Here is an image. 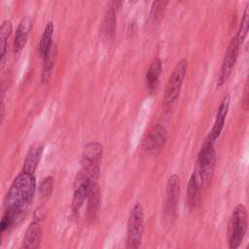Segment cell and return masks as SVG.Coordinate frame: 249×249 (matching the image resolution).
Masks as SVG:
<instances>
[{
	"mask_svg": "<svg viewBox=\"0 0 249 249\" xmlns=\"http://www.w3.org/2000/svg\"><path fill=\"white\" fill-rule=\"evenodd\" d=\"M36 191L34 174L21 171L13 181L6 196V212L17 224L28 208Z\"/></svg>",
	"mask_w": 249,
	"mask_h": 249,
	"instance_id": "obj_1",
	"label": "cell"
},
{
	"mask_svg": "<svg viewBox=\"0 0 249 249\" xmlns=\"http://www.w3.org/2000/svg\"><path fill=\"white\" fill-rule=\"evenodd\" d=\"M213 144V142L205 139L197 155V160L193 172V175L202 187L209 184L214 173L216 151Z\"/></svg>",
	"mask_w": 249,
	"mask_h": 249,
	"instance_id": "obj_2",
	"label": "cell"
},
{
	"mask_svg": "<svg viewBox=\"0 0 249 249\" xmlns=\"http://www.w3.org/2000/svg\"><path fill=\"white\" fill-rule=\"evenodd\" d=\"M247 209L243 204H238L233 209L228 228V241L231 249L238 248L247 232Z\"/></svg>",
	"mask_w": 249,
	"mask_h": 249,
	"instance_id": "obj_3",
	"label": "cell"
},
{
	"mask_svg": "<svg viewBox=\"0 0 249 249\" xmlns=\"http://www.w3.org/2000/svg\"><path fill=\"white\" fill-rule=\"evenodd\" d=\"M187 67H188V63L185 58L180 59L176 63L166 83L164 94L162 97V108H164V110H169L170 108H172V106L176 102L180 94L183 82L185 80Z\"/></svg>",
	"mask_w": 249,
	"mask_h": 249,
	"instance_id": "obj_4",
	"label": "cell"
},
{
	"mask_svg": "<svg viewBox=\"0 0 249 249\" xmlns=\"http://www.w3.org/2000/svg\"><path fill=\"white\" fill-rule=\"evenodd\" d=\"M144 231V209L141 203L137 202L131 209L126 229V248H139Z\"/></svg>",
	"mask_w": 249,
	"mask_h": 249,
	"instance_id": "obj_5",
	"label": "cell"
},
{
	"mask_svg": "<svg viewBox=\"0 0 249 249\" xmlns=\"http://www.w3.org/2000/svg\"><path fill=\"white\" fill-rule=\"evenodd\" d=\"M180 196V178L177 174H171L166 183V196L161 211L162 222L170 225L176 219L177 205Z\"/></svg>",
	"mask_w": 249,
	"mask_h": 249,
	"instance_id": "obj_6",
	"label": "cell"
},
{
	"mask_svg": "<svg viewBox=\"0 0 249 249\" xmlns=\"http://www.w3.org/2000/svg\"><path fill=\"white\" fill-rule=\"evenodd\" d=\"M168 139V133L161 124H155L142 143V149L150 155L160 154L165 147Z\"/></svg>",
	"mask_w": 249,
	"mask_h": 249,
	"instance_id": "obj_7",
	"label": "cell"
},
{
	"mask_svg": "<svg viewBox=\"0 0 249 249\" xmlns=\"http://www.w3.org/2000/svg\"><path fill=\"white\" fill-rule=\"evenodd\" d=\"M92 182H95L91 179L86 172L80 170L74 180V194L72 198V214L77 215L83 206L85 200L87 199L88 193L89 191L90 185Z\"/></svg>",
	"mask_w": 249,
	"mask_h": 249,
	"instance_id": "obj_8",
	"label": "cell"
},
{
	"mask_svg": "<svg viewBox=\"0 0 249 249\" xmlns=\"http://www.w3.org/2000/svg\"><path fill=\"white\" fill-rule=\"evenodd\" d=\"M239 47H240V44L237 42L235 37H233L228 46V49L225 53V55L221 64L220 73L217 81L218 88H221L222 86H224L229 80V78L231 77L238 56Z\"/></svg>",
	"mask_w": 249,
	"mask_h": 249,
	"instance_id": "obj_9",
	"label": "cell"
},
{
	"mask_svg": "<svg viewBox=\"0 0 249 249\" xmlns=\"http://www.w3.org/2000/svg\"><path fill=\"white\" fill-rule=\"evenodd\" d=\"M230 103H231L230 95L225 96L223 98V100L221 101V103H220V105L218 107L217 113H216V118H215V122H214V124H213V127H212L208 137L206 138V140L214 143L219 138V136H220V134H221V132H222V130L224 128L227 115L229 113Z\"/></svg>",
	"mask_w": 249,
	"mask_h": 249,
	"instance_id": "obj_10",
	"label": "cell"
},
{
	"mask_svg": "<svg viewBox=\"0 0 249 249\" xmlns=\"http://www.w3.org/2000/svg\"><path fill=\"white\" fill-rule=\"evenodd\" d=\"M103 154V147L98 142H89L82 152V165L99 167Z\"/></svg>",
	"mask_w": 249,
	"mask_h": 249,
	"instance_id": "obj_11",
	"label": "cell"
},
{
	"mask_svg": "<svg viewBox=\"0 0 249 249\" xmlns=\"http://www.w3.org/2000/svg\"><path fill=\"white\" fill-rule=\"evenodd\" d=\"M87 219L89 222H94L99 212V206L101 201V191L97 181L92 182L89 191L87 196Z\"/></svg>",
	"mask_w": 249,
	"mask_h": 249,
	"instance_id": "obj_12",
	"label": "cell"
},
{
	"mask_svg": "<svg viewBox=\"0 0 249 249\" xmlns=\"http://www.w3.org/2000/svg\"><path fill=\"white\" fill-rule=\"evenodd\" d=\"M31 29H32V20L29 17H25L20 20L16 30L15 39H14V52L16 53H19L24 49Z\"/></svg>",
	"mask_w": 249,
	"mask_h": 249,
	"instance_id": "obj_13",
	"label": "cell"
},
{
	"mask_svg": "<svg viewBox=\"0 0 249 249\" xmlns=\"http://www.w3.org/2000/svg\"><path fill=\"white\" fill-rule=\"evenodd\" d=\"M42 238V226L41 222L33 220L26 229L25 234L21 242V248L35 249L40 246Z\"/></svg>",
	"mask_w": 249,
	"mask_h": 249,
	"instance_id": "obj_14",
	"label": "cell"
},
{
	"mask_svg": "<svg viewBox=\"0 0 249 249\" xmlns=\"http://www.w3.org/2000/svg\"><path fill=\"white\" fill-rule=\"evenodd\" d=\"M202 188L203 187L192 174L186 192V204L190 211H194L199 206Z\"/></svg>",
	"mask_w": 249,
	"mask_h": 249,
	"instance_id": "obj_15",
	"label": "cell"
},
{
	"mask_svg": "<svg viewBox=\"0 0 249 249\" xmlns=\"http://www.w3.org/2000/svg\"><path fill=\"white\" fill-rule=\"evenodd\" d=\"M116 22H117L116 9L114 7H111L106 12L101 23V28H100L101 37L104 42L109 43L115 38Z\"/></svg>",
	"mask_w": 249,
	"mask_h": 249,
	"instance_id": "obj_16",
	"label": "cell"
},
{
	"mask_svg": "<svg viewBox=\"0 0 249 249\" xmlns=\"http://www.w3.org/2000/svg\"><path fill=\"white\" fill-rule=\"evenodd\" d=\"M43 150H44V147L41 144H36V145L31 146L26 154L21 171L30 173V174H34V171L36 170V168L40 162V160H41V157L43 154Z\"/></svg>",
	"mask_w": 249,
	"mask_h": 249,
	"instance_id": "obj_17",
	"label": "cell"
},
{
	"mask_svg": "<svg viewBox=\"0 0 249 249\" xmlns=\"http://www.w3.org/2000/svg\"><path fill=\"white\" fill-rule=\"evenodd\" d=\"M161 70H162L161 61L160 58L156 57L150 64L145 76V84L150 90H153L157 87L160 76L161 74Z\"/></svg>",
	"mask_w": 249,
	"mask_h": 249,
	"instance_id": "obj_18",
	"label": "cell"
},
{
	"mask_svg": "<svg viewBox=\"0 0 249 249\" xmlns=\"http://www.w3.org/2000/svg\"><path fill=\"white\" fill-rule=\"evenodd\" d=\"M53 23L48 22L45 26L44 32L41 36V40L39 43V53L41 57L44 59L48 53L52 48L53 43Z\"/></svg>",
	"mask_w": 249,
	"mask_h": 249,
	"instance_id": "obj_19",
	"label": "cell"
},
{
	"mask_svg": "<svg viewBox=\"0 0 249 249\" xmlns=\"http://www.w3.org/2000/svg\"><path fill=\"white\" fill-rule=\"evenodd\" d=\"M13 25L10 20H4L0 25V63L2 62L6 51H7V42L12 34Z\"/></svg>",
	"mask_w": 249,
	"mask_h": 249,
	"instance_id": "obj_20",
	"label": "cell"
},
{
	"mask_svg": "<svg viewBox=\"0 0 249 249\" xmlns=\"http://www.w3.org/2000/svg\"><path fill=\"white\" fill-rule=\"evenodd\" d=\"M169 0H154L149 13V20L151 22L158 21L163 15Z\"/></svg>",
	"mask_w": 249,
	"mask_h": 249,
	"instance_id": "obj_21",
	"label": "cell"
},
{
	"mask_svg": "<svg viewBox=\"0 0 249 249\" xmlns=\"http://www.w3.org/2000/svg\"><path fill=\"white\" fill-rule=\"evenodd\" d=\"M54 55H55V48H53L52 46L47 56L43 59L44 60V66H43V71H42V82L43 83H47L50 79V76H51L53 68Z\"/></svg>",
	"mask_w": 249,
	"mask_h": 249,
	"instance_id": "obj_22",
	"label": "cell"
},
{
	"mask_svg": "<svg viewBox=\"0 0 249 249\" xmlns=\"http://www.w3.org/2000/svg\"><path fill=\"white\" fill-rule=\"evenodd\" d=\"M248 26H249V13H248V5H246L244 12H243V16L241 18L240 20V24H239V28L237 30L235 39L237 40V42L241 45L245 38L247 37L248 34Z\"/></svg>",
	"mask_w": 249,
	"mask_h": 249,
	"instance_id": "obj_23",
	"label": "cell"
},
{
	"mask_svg": "<svg viewBox=\"0 0 249 249\" xmlns=\"http://www.w3.org/2000/svg\"><path fill=\"white\" fill-rule=\"evenodd\" d=\"M53 184L54 181L53 176H47L41 181L39 186V195L42 199H48L51 196L53 191Z\"/></svg>",
	"mask_w": 249,
	"mask_h": 249,
	"instance_id": "obj_24",
	"label": "cell"
},
{
	"mask_svg": "<svg viewBox=\"0 0 249 249\" xmlns=\"http://www.w3.org/2000/svg\"><path fill=\"white\" fill-rule=\"evenodd\" d=\"M46 215H47V210L44 206H38L34 213H33V218L35 221H39V222H42L45 218H46Z\"/></svg>",
	"mask_w": 249,
	"mask_h": 249,
	"instance_id": "obj_25",
	"label": "cell"
},
{
	"mask_svg": "<svg viewBox=\"0 0 249 249\" xmlns=\"http://www.w3.org/2000/svg\"><path fill=\"white\" fill-rule=\"evenodd\" d=\"M4 96H5V89L1 86L0 87V125L2 124V122L4 120L5 116V102H4Z\"/></svg>",
	"mask_w": 249,
	"mask_h": 249,
	"instance_id": "obj_26",
	"label": "cell"
},
{
	"mask_svg": "<svg viewBox=\"0 0 249 249\" xmlns=\"http://www.w3.org/2000/svg\"><path fill=\"white\" fill-rule=\"evenodd\" d=\"M247 95H248V90H247V85L245 87V89H244V97H243V107L244 109H247V103H248V98H247Z\"/></svg>",
	"mask_w": 249,
	"mask_h": 249,
	"instance_id": "obj_27",
	"label": "cell"
},
{
	"mask_svg": "<svg viewBox=\"0 0 249 249\" xmlns=\"http://www.w3.org/2000/svg\"><path fill=\"white\" fill-rule=\"evenodd\" d=\"M122 0H114V8L116 9L118 6H120Z\"/></svg>",
	"mask_w": 249,
	"mask_h": 249,
	"instance_id": "obj_28",
	"label": "cell"
},
{
	"mask_svg": "<svg viewBox=\"0 0 249 249\" xmlns=\"http://www.w3.org/2000/svg\"><path fill=\"white\" fill-rule=\"evenodd\" d=\"M138 0H129V3H132V4H134V3H136Z\"/></svg>",
	"mask_w": 249,
	"mask_h": 249,
	"instance_id": "obj_29",
	"label": "cell"
}]
</instances>
